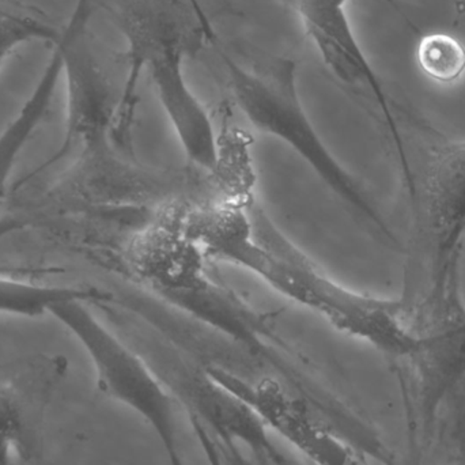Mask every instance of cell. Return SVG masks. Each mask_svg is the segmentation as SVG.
Segmentation results:
<instances>
[{"label":"cell","mask_w":465,"mask_h":465,"mask_svg":"<svg viewBox=\"0 0 465 465\" xmlns=\"http://www.w3.org/2000/svg\"><path fill=\"white\" fill-rule=\"evenodd\" d=\"M89 298L59 303L51 311L81 344L92 362L98 391L128 407L152 429L169 465H185L176 420V399L149 362L109 330Z\"/></svg>","instance_id":"obj_5"},{"label":"cell","mask_w":465,"mask_h":465,"mask_svg":"<svg viewBox=\"0 0 465 465\" xmlns=\"http://www.w3.org/2000/svg\"><path fill=\"white\" fill-rule=\"evenodd\" d=\"M213 379L251 406L272 433L292 445L311 465H371V459L341 439L331 426L275 377L245 379L217 371Z\"/></svg>","instance_id":"obj_9"},{"label":"cell","mask_w":465,"mask_h":465,"mask_svg":"<svg viewBox=\"0 0 465 465\" xmlns=\"http://www.w3.org/2000/svg\"><path fill=\"white\" fill-rule=\"evenodd\" d=\"M188 412L196 433L237 445L257 465H311L287 456L273 441L272 431L251 406L215 381L206 371L187 369L157 373Z\"/></svg>","instance_id":"obj_10"},{"label":"cell","mask_w":465,"mask_h":465,"mask_svg":"<svg viewBox=\"0 0 465 465\" xmlns=\"http://www.w3.org/2000/svg\"><path fill=\"white\" fill-rule=\"evenodd\" d=\"M455 465H465V456H463V458H461Z\"/></svg>","instance_id":"obj_19"},{"label":"cell","mask_w":465,"mask_h":465,"mask_svg":"<svg viewBox=\"0 0 465 465\" xmlns=\"http://www.w3.org/2000/svg\"><path fill=\"white\" fill-rule=\"evenodd\" d=\"M21 229H24V223H21V221L14 220V218H2L0 220V238L11 234V232L21 231Z\"/></svg>","instance_id":"obj_17"},{"label":"cell","mask_w":465,"mask_h":465,"mask_svg":"<svg viewBox=\"0 0 465 465\" xmlns=\"http://www.w3.org/2000/svg\"><path fill=\"white\" fill-rule=\"evenodd\" d=\"M60 30L29 10L0 2V68L22 46L35 43L54 45Z\"/></svg>","instance_id":"obj_14"},{"label":"cell","mask_w":465,"mask_h":465,"mask_svg":"<svg viewBox=\"0 0 465 465\" xmlns=\"http://www.w3.org/2000/svg\"><path fill=\"white\" fill-rule=\"evenodd\" d=\"M62 76V49L54 43L35 89L15 116L0 131V207L10 193V180L16 163L48 114Z\"/></svg>","instance_id":"obj_12"},{"label":"cell","mask_w":465,"mask_h":465,"mask_svg":"<svg viewBox=\"0 0 465 465\" xmlns=\"http://www.w3.org/2000/svg\"><path fill=\"white\" fill-rule=\"evenodd\" d=\"M418 62L426 75L434 81L448 84L463 75L465 49L456 38L436 33L426 35L420 41Z\"/></svg>","instance_id":"obj_15"},{"label":"cell","mask_w":465,"mask_h":465,"mask_svg":"<svg viewBox=\"0 0 465 465\" xmlns=\"http://www.w3.org/2000/svg\"><path fill=\"white\" fill-rule=\"evenodd\" d=\"M418 344L404 361L418 407L422 439L430 441L442 410L465 399V302L460 282L433 308L411 320Z\"/></svg>","instance_id":"obj_7"},{"label":"cell","mask_w":465,"mask_h":465,"mask_svg":"<svg viewBox=\"0 0 465 465\" xmlns=\"http://www.w3.org/2000/svg\"><path fill=\"white\" fill-rule=\"evenodd\" d=\"M120 24L128 62L138 63L149 74L185 157L198 168L214 172L220 142L209 112L185 75L188 56L217 40L209 16L201 15L188 0H130Z\"/></svg>","instance_id":"obj_3"},{"label":"cell","mask_w":465,"mask_h":465,"mask_svg":"<svg viewBox=\"0 0 465 465\" xmlns=\"http://www.w3.org/2000/svg\"><path fill=\"white\" fill-rule=\"evenodd\" d=\"M409 206L401 298L410 314L431 308L460 282L465 240V141L396 112L388 139Z\"/></svg>","instance_id":"obj_2"},{"label":"cell","mask_w":465,"mask_h":465,"mask_svg":"<svg viewBox=\"0 0 465 465\" xmlns=\"http://www.w3.org/2000/svg\"><path fill=\"white\" fill-rule=\"evenodd\" d=\"M188 2L193 5V7L198 11L201 15L207 16L206 11L203 10V5H202L201 0H188Z\"/></svg>","instance_id":"obj_18"},{"label":"cell","mask_w":465,"mask_h":465,"mask_svg":"<svg viewBox=\"0 0 465 465\" xmlns=\"http://www.w3.org/2000/svg\"><path fill=\"white\" fill-rule=\"evenodd\" d=\"M90 15L92 0H78L56 40L62 49L65 84L64 138L59 149L43 165L25 176L16 188L63 161H74L87 153L104 149L106 141L112 138L119 100H114L108 75L93 51Z\"/></svg>","instance_id":"obj_6"},{"label":"cell","mask_w":465,"mask_h":465,"mask_svg":"<svg viewBox=\"0 0 465 465\" xmlns=\"http://www.w3.org/2000/svg\"><path fill=\"white\" fill-rule=\"evenodd\" d=\"M65 371V358L49 354L0 368V465H54L46 420Z\"/></svg>","instance_id":"obj_8"},{"label":"cell","mask_w":465,"mask_h":465,"mask_svg":"<svg viewBox=\"0 0 465 465\" xmlns=\"http://www.w3.org/2000/svg\"><path fill=\"white\" fill-rule=\"evenodd\" d=\"M188 234L204 256L253 273L278 294L395 362H404L417 347L401 295L377 297L339 283L284 237L262 210L235 202L199 207Z\"/></svg>","instance_id":"obj_1"},{"label":"cell","mask_w":465,"mask_h":465,"mask_svg":"<svg viewBox=\"0 0 465 465\" xmlns=\"http://www.w3.org/2000/svg\"><path fill=\"white\" fill-rule=\"evenodd\" d=\"M300 19L306 35L328 70L371 101L380 112L387 136L396 130V111L381 81L363 54L347 16L346 5L335 0H283Z\"/></svg>","instance_id":"obj_11"},{"label":"cell","mask_w":465,"mask_h":465,"mask_svg":"<svg viewBox=\"0 0 465 465\" xmlns=\"http://www.w3.org/2000/svg\"><path fill=\"white\" fill-rule=\"evenodd\" d=\"M229 87L243 116L259 133L275 138L297 154L322 184L381 240H399L371 193L322 141L301 100L298 64L286 56L240 63L221 54Z\"/></svg>","instance_id":"obj_4"},{"label":"cell","mask_w":465,"mask_h":465,"mask_svg":"<svg viewBox=\"0 0 465 465\" xmlns=\"http://www.w3.org/2000/svg\"><path fill=\"white\" fill-rule=\"evenodd\" d=\"M335 2L341 3V5H346L347 0H335Z\"/></svg>","instance_id":"obj_20"},{"label":"cell","mask_w":465,"mask_h":465,"mask_svg":"<svg viewBox=\"0 0 465 465\" xmlns=\"http://www.w3.org/2000/svg\"><path fill=\"white\" fill-rule=\"evenodd\" d=\"M89 298L105 300V294L92 287L41 284L0 275V314L38 319L65 301Z\"/></svg>","instance_id":"obj_13"},{"label":"cell","mask_w":465,"mask_h":465,"mask_svg":"<svg viewBox=\"0 0 465 465\" xmlns=\"http://www.w3.org/2000/svg\"><path fill=\"white\" fill-rule=\"evenodd\" d=\"M198 436L212 465H257L237 445L221 441L206 433Z\"/></svg>","instance_id":"obj_16"}]
</instances>
